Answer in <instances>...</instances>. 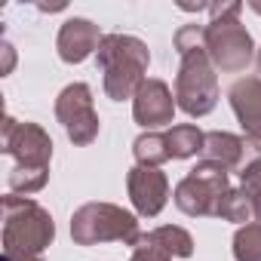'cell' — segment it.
<instances>
[{
	"label": "cell",
	"instance_id": "21",
	"mask_svg": "<svg viewBox=\"0 0 261 261\" xmlns=\"http://www.w3.org/2000/svg\"><path fill=\"white\" fill-rule=\"evenodd\" d=\"M13 62H16V53H13V46H10V43H4V74H10V71H13Z\"/></svg>",
	"mask_w": 261,
	"mask_h": 261
},
{
	"label": "cell",
	"instance_id": "17",
	"mask_svg": "<svg viewBox=\"0 0 261 261\" xmlns=\"http://www.w3.org/2000/svg\"><path fill=\"white\" fill-rule=\"evenodd\" d=\"M133 154H136V166H154L160 169L169 157V148H166V136L160 133H142L136 142H133Z\"/></svg>",
	"mask_w": 261,
	"mask_h": 261
},
{
	"label": "cell",
	"instance_id": "2",
	"mask_svg": "<svg viewBox=\"0 0 261 261\" xmlns=\"http://www.w3.org/2000/svg\"><path fill=\"white\" fill-rule=\"evenodd\" d=\"M212 22L206 25V53L215 65V71L240 74L255 59V43L246 25L240 22L243 4H215L209 7Z\"/></svg>",
	"mask_w": 261,
	"mask_h": 261
},
{
	"label": "cell",
	"instance_id": "14",
	"mask_svg": "<svg viewBox=\"0 0 261 261\" xmlns=\"http://www.w3.org/2000/svg\"><path fill=\"white\" fill-rule=\"evenodd\" d=\"M163 136H166V148H169L172 160H188V157L203 154L206 133H200L194 123H178V126H172L169 133H163Z\"/></svg>",
	"mask_w": 261,
	"mask_h": 261
},
{
	"label": "cell",
	"instance_id": "20",
	"mask_svg": "<svg viewBox=\"0 0 261 261\" xmlns=\"http://www.w3.org/2000/svg\"><path fill=\"white\" fill-rule=\"evenodd\" d=\"M129 261H172L154 240H151V230L148 233H142L139 240H136V246H133V258Z\"/></svg>",
	"mask_w": 261,
	"mask_h": 261
},
{
	"label": "cell",
	"instance_id": "1",
	"mask_svg": "<svg viewBox=\"0 0 261 261\" xmlns=\"http://www.w3.org/2000/svg\"><path fill=\"white\" fill-rule=\"evenodd\" d=\"M95 65L101 71L105 95L111 101H126V98H136L139 86L145 83L151 53H148V43L133 34H105L95 53Z\"/></svg>",
	"mask_w": 261,
	"mask_h": 261
},
{
	"label": "cell",
	"instance_id": "16",
	"mask_svg": "<svg viewBox=\"0 0 261 261\" xmlns=\"http://www.w3.org/2000/svg\"><path fill=\"white\" fill-rule=\"evenodd\" d=\"M151 240L169 255V258H191L194 255V237L178 227V224H163V227H154L151 230Z\"/></svg>",
	"mask_w": 261,
	"mask_h": 261
},
{
	"label": "cell",
	"instance_id": "9",
	"mask_svg": "<svg viewBox=\"0 0 261 261\" xmlns=\"http://www.w3.org/2000/svg\"><path fill=\"white\" fill-rule=\"evenodd\" d=\"M175 108L178 105H175L172 89L157 77H148L139 86L136 98H133V117H136L139 126L148 129V133H154L157 126H169L172 117H175Z\"/></svg>",
	"mask_w": 261,
	"mask_h": 261
},
{
	"label": "cell",
	"instance_id": "4",
	"mask_svg": "<svg viewBox=\"0 0 261 261\" xmlns=\"http://www.w3.org/2000/svg\"><path fill=\"white\" fill-rule=\"evenodd\" d=\"M53 240L56 221L40 203L19 194L4 197V252L40 255Z\"/></svg>",
	"mask_w": 261,
	"mask_h": 261
},
{
	"label": "cell",
	"instance_id": "6",
	"mask_svg": "<svg viewBox=\"0 0 261 261\" xmlns=\"http://www.w3.org/2000/svg\"><path fill=\"white\" fill-rule=\"evenodd\" d=\"M227 191H230V172L209 160H200L175 185V206L191 218H209V215L218 218V209Z\"/></svg>",
	"mask_w": 261,
	"mask_h": 261
},
{
	"label": "cell",
	"instance_id": "19",
	"mask_svg": "<svg viewBox=\"0 0 261 261\" xmlns=\"http://www.w3.org/2000/svg\"><path fill=\"white\" fill-rule=\"evenodd\" d=\"M233 258L237 261H261V224H243L233 233Z\"/></svg>",
	"mask_w": 261,
	"mask_h": 261
},
{
	"label": "cell",
	"instance_id": "10",
	"mask_svg": "<svg viewBox=\"0 0 261 261\" xmlns=\"http://www.w3.org/2000/svg\"><path fill=\"white\" fill-rule=\"evenodd\" d=\"M126 191H129V200H133L139 215L154 218L163 212V206L169 200V178L154 166H133L126 175Z\"/></svg>",
	"mask_w": 261,
	"mask_h": 261
},
{
	"label": "cell",
	"instance_id": "5",
	"mask_svg": "<svg viewBox=\"0 0 261 261\" xmlns=\"http://www.w3.org/2000/svg\"><path fill=\"white\" fill-rule=\"evenodd\" d=\"M71 237L77 246H98V243H123L136 246L142 237L139 218L114 203H86L71 215Z\"/></svg>",
	"mask_w": 261,
	"mask_h": 261
},
{
	"label": "cell",
	"instance_id": "7",
	"mask_svg": "<svg viewBox=\"0 0 261 261\" xmlns=\"http://www.w3.org/2000/svg\"><path fill=\"white\" fill-rule=\"evenodd\" d=\"M0 148L16 160L19 169L28 172H49L53 160V139L37 123H19L16 117H4V133H0Z\"/></svg>",
	"mask_w": 261,
	"mask_h": 261
},
{
	"label": "cell",
	"instance_id": "3",
	"mask_svg": "<svg viewBox=\"0 0 261 261\" xmlns=\"http://www.w3.org/2000/svg\"><path fill=\"white\" fill-rule=\"evenodd\" d=\"M175 53L181 56L178 77H175V105L188 117H206L218 105V74L206 53V37Z\"/></svg>",
	"mask_w": 261,
	"mask_h": 261
},
{
	"label": "cell",
	"instance_id": "18",
	"mask_svg": "<svg viewBox=\"0 0 261 261\" xmlns=\"http://www.w3.org/2000/svg\"><path fill=\"white\" fill-rule=\"evenodd\" d=\"M218 218H224V221H237L240 227H243L246 221L255 218V212H252V200L246 197L243 188H230V191L224 194L221 209H218Z\"/></svg>",
	"mask_w": 261,
	"mask_h": 261
},
{
	"label": "cell",
	"instance_id": "8",
	"mask_svg": "<svg viewBox=\"0 0 261 261\" xmlns=\"http://www.w3.org/2000/svg\"><path fill=\"white\" fill-rule=\"evenodd\" d=\"M56 117L65 129V136L77 145V148H86L98 139V114H95V105H92V89L86 83H71L59 92L56 98Z\"/></svg>",
	"mask_w": 261,
	"mask_h": 261
},
{
	"label": "cell",
	"instance_id": "23",
	"mask_svg": "<svg viewBox=\"0 0 261 261\" xmlns=\"http://www.w3.org/2000/svg\"><path fill=\"white\" fill-rule=\"evenodd\" d=\"M249 7H252L255 13H261V4H255V0H252V4H249Z\"/></svg>",
	"mask_w": 261,
	"mask_h": 261
},
{
	"label": "cell",
	"instance_id": "24",
	"mask_svg": "<svg viewBox=\"0 0 261 261\" xmlns=\"http://www.w3.org/2000/svg\"><path fill=\"white\" fill-rule=\"evenodd\" d=\"M255 62H258V71H261V49L255 53Z\"/></svg>",
	"mask_w": 261,
	"mask_h": 261
},
{
	"label": "cell",
	"instance_id": "15",
	"mask_svg": "<svg viewBox=\"0 0 261 261\" xmlns=\"http://www.w3.org/2000/svg\"><path fill=\"white\" fill-rule=\"evenodd\" d=\"M237 175H240V188L252 200V212L261 224V145L258 142L249 139V154H246V163Z\"/></svg>",
	"mask_w": 261,
	"mask_h": 261
},
{
	"label": "cell",
	"instance_id": "13",
	"mask_svg": "<svg viewBox=\"0 0 261 261\" xmlns=\"http://www.w3.org/2000/svg\"><path fill=\"white\" fill-rule=\"evenodd\" d=\"M246 154H249V139H240L233 133H206V142H203V160L227 169V172H240L243 163H246Z\"/></svg>",
	"mask_w": 261,
	"mask_h": 261
},
{
	"label": "cell",
	"instance_id": "12",
	"mask_svg": "<svg viewBox=\"0 0 261 261\" xmlns=\"http://www.w3.org/2000/svg\"><path fill=\"white\" fill-rule=\"evenodd\" d=\"M230 108L243 126L246 139L261 145V77H243L227 89Z\"/></svg>",
	"mask_w": 261,
	"mask_h": 261
},
{
	"label": "cell",
	"instance_id": "22",
	"mask_svg": "<svg viewBox=\"0 0 261 261\" xmlns=\"http://www.w3.org/2000/svg\"><path fill=\"white\" fill-rule=\"evenodd\" d=\"M4 261H40V255H25V252H4Z\"/></svg>",
	"mask_w": 261,
	"mask_h": 261
},
{
	"label": "cell",
	"instance_id": "11",
	"mask_svg": "<svg viewBox=\"0 0 261 261\" xmlns=\"http://www.w3.org/2000/svg\"><path fill=\"white\" fill-rule=\"evenodd\" d=\"M101 31L95 22L89 19H68L62 28H59V40H56V49H59V59L68 62V65H80L86 62L92 53H98V43H101Z\"/></svg>",
	"mask_w": 261,
	"mask_h": 261
}]
</instances>
